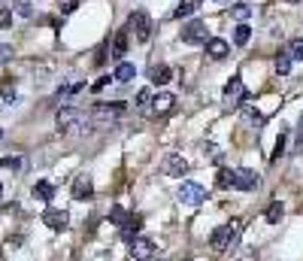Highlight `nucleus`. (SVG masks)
Returning <instances> with one entry per match:
<instances>
[{
    "instance_id": "7ed1b4c3",
    "label": "nucleus",
    "mask_w": 303,
    "mask_h": 261,
    "mask_svg": "<svg viewBox=\"0 0 303 261\" xmlns=\"http://www.w3.org/2000/svg\"><path fill=\"white\" fill-rule=\"evenodd\" d=\"M131 28H134L136 43H149V36H152V18H149L146 9H134L131 12Z\"/></svg>"
},
{
    "instance_id": "39448f33",
    "label": "nucleus",
    "mask_w": 303,
    "mask_h": 261,
    "mask_svg": "<svg viewBox=\"0 0 303 261\" xmlns=\"http://www.w3.org/2000/svg\"><path fill=\"white\" fill-rule=\"evenodd\" d=\"M128 113V103H122V100H112V103H94L91 106V116H97L103 122H112V119H118V116H125Z\"/></svg>"
},
{
    "instance_id": "dca6fc26",
    "label": "nucleus",
    "mask_w": 303,
    "mask_h": 261,
    "mask_svg": "<svg viewBox=\"0 0 303 261\" xmlns=\"http://www.w3.org/2000/svg\"><path fill=\"white\" fill-rule=\"evenodd\" d=\"M149 79H152L155 85H167L170 79H173V70L164 67V64H158V67H152V70H149Z\"/></svg>"
},
{
    "instance_id": "6e6552de",
    "label": "nucleus",
    "mask_w": 303,
    "mask_h": 261,
    "mask_svg": "<svg viewBox=\"0 0 303 261\" xmlns=\"http://www.w3.org/2000/svg\"><path fill=\"white\" fill-rule=\"evenodd\" d=\"M131 255H134V261H149L155 255V240H152V237H134Z\"/></svg>"
},
{
    "instance_id": "0eeeda50",
    "label": "nucleus",
    "mask_w": 303,
    "mask_h": 261,
    "mask_svg": "<svg viewBox=\"0 0 303 261\" xmlns=\"http://www.w3.org/2000/svg\"><path fill=\"white\" fill-rule=\"evenodd\" d=\"M258 182L261 179H258L255 170H249V167H236L234 170V189H239V192H252Z\"/></svg>"
},
{
    "instance_id": "58836bf2",
    "label": "nucleus",
    "mask_w": 303,
    "mask_h": 261,
    "mask_svg": "<svg viewBox=\"0 0 303 261\" xmlns=\"http://www.w3.org/2000/svg\"><path fill=\"white\" fill-rule=\"evenodd\" d=\"M297 146H303V122H300V130H297Z\"/></svg>"
},
{
    "instance_id": "9b49d317",
    "label": "nucleus",
    "mask_w": 303,
    "mask_h": 261,
    "mask_svg": "<svg viewBox=\"0 0 303 261\" xmlns=\"http://www.w3.org/2000/svg\"><path fill=\"white\" fill-rule=\"evenodd\" d=\"M203 46H206V55H209V58H215V61H221V58L231 52V43H228V40H221V36H209Z\"/></svg>"
},
{
    "instance_id": "a19ab883",
    "label": "nucleus",
    "mask_w": 303,
    "mask_h": 261,
    "mask_svg": "<svg viewBox=\"0 0 303 261\" xmlns=\"http://www.w3.org/2000/svg\"><path fill=\"white\" fill-rule=\"evenodd\" d=\"M0 143H3V130H0Z\"/></svg>"
},
{
    "instance_id": "e433bc0d",
    "label": "nucleus",
    "mask_w": 303,
    "mask_h": 261,
    "mask_svg": "<svg viewBox=\"0 0 303 261\" xmlns=\"http://www.w3.org/2000/svg\"><path fill=\"white\" fill-rule=\"evenodd\" d=\"M76 6H79V0H64V3H61V12H73Z\"/></svg>"
},
{
    "instance_id": "f3484780",
    "label": "nucleus",
    "mask_w": 303,
    "mask_h": 261,
    "mask_svg": "<svg viewBox=\"0 0 303 261\" xmlns=\"http://www.w3.org/2000/svg\"><path fill=\"white\" fill-rule=\"evenodd\" d=\"M82 88H85V79H79V76H76V79H67V82H61V85H58V95L70 98V95H79Z\"/></svg>"
},
{
    "instance_id": "4468645a",
    "label": "nucleus",
    "mask_w": 303,
    "mask_h": 261,
    "mask_svg": "<svg viewBox=\"0 0 303 261\" xmlns=\"http://www.w3.org/2000/svg\"><path fill=\"white\" fill-rule=\"evenodd\" d=\"M139 228H143V219L139 216H128V222L122 225V240L134 243V237H139Z\"/></svg>"
},
{
    "instance_id": "7c9ffc66",
    "label": "nucleus",
    "mask_w": 303,
    "mask_h": 261,
    "mask_svg": "<svg viewBox=\"0 0 303 261\" xmlns=\"http://www.w3.org/2000/svg\"><path fill=\"white\" fill-rule=\"evenodd\" d=\"M12 18H15V12H12V9H0V31L12 28Z\"/></svg>"
},
{
    "instance_id": "f257e3e1",
    "label": "nucleus",
    "mask_w": 303,
    "mask_h": 261,
    "mask_svg": "<svg viewBox=\"0 0 303 261\" xmlns=\"http://www.w3.org/2000/svg\"><path fill=\"white\" fill-rule=\"evenodd\" d=\"M55 125H58L61 134H67V137H82V134L88 130V116H85L82 109H70V106H64V109L55 113Z\"/></svg>"
},
{
    "instance_id": "c9c22d12",
    "label": "nucleus",
    "mask_w": 303,
    "mask_h": 261,
    "mask_svg": "<svg viewBox=\"0 0 303 261\" xmlns=\"http://www.w3.org/2000/svg\"><path fill=\"white\" fill-rule=\"evenodd\" d=\"M0 98H3V100H15V88H9V85H0Z\"/></svg>"
},
{
    "instance_id": "b1692460",
    "label": "nucleus",
    "mask_w": 303,
    "mask_h": 261,
    "mask_svg": "<svg viewBox=\"0 0 303 261\" xmlns=\"http://www.w3.org/2000/svg\"><path fill=\"white\" fill-rule=\"evenodd\" d=\"M0 167H3V170H12V173H18V170H25V158H22V155L0 158Z\"/></svg>"
},
{
    "instance_id": "4c0bfd02",
    "label": "nucleus",
    "mask_w": 303,
    "mask_h": 261,
    "mask_svg": "<svg viewBox=\"0 0 303 261\" xmlns=\"http://www.w3.org/2000/svg\"><path fill=\"white\" fill-rule=\"evenodd\" d=\"M106 85H109V76H100V79H97V82H94V85H91V88H94V91H103V88H106Z\"/></svg>"
},
{
    "instance_id": "f03ea898",
    "label": "nucleus",
    "mask_w": 303,
    "mask_h": 261,
    "mask_svg": "<svg viewBox=\"0 0 303 261\" xmlns=\"http://www.w3.org/2000/svg\"><path fill=\"white\" fill-rule=\"evenodd\" d=\"M236 225H221V228H215L212 231V237H209V246H212V252H228L231 246L236 243Z\"/></svg>"
},
{
    "instance_id": "1a4fd4ad",
    "label": "nucleus",
    "mask_w": 303,
    "mask_h": 261,
    "mask_svg": "<svg viewBox=\"0 0 303 261\" xmlns=\"http://www.w3.org/2000/svg\"><path fill=\"white\" fill-rule=\"evenodd\" d=\"M43 222H46V228H52V231H64L67 228V222H70V216H67V210L49 207V210L43 213Z\"/></svg>"
},
{
    "instance_id": "2eb2a0df",
    "label": "nucleus",
    "mask_w": 303,
    "mask_h": 261,
    "mask_svg": "<svg viewBox=\"0 0 303 261\" xmlns=\"http://www.w3.org/2000/svg\"><path fill=\"white\" fill-rule=\"evenodd\" d=\"M91 195H94L91 179H88V176H79V179L73 182V197H76V200H88Z\"/></svg>"
},
{
    "instance_id": "20e7f679",
    "label": "nucleus",
    "mask_w": 303,
    "mask_h": 261,
    "mask_svg": "<svg viewBox=\"0 0 303 261\" xmlns=\"http://www.w3.org/2000/svg\"><path fill=\"white\" fill-rule=\"evenodd\" d=\"M176 195H179L182 203H188V207H200L203 200H206V189H203L200 182H182Z\"/></svg>"
},
{
    "instance_id": "473e14b6",
    "label": "nucleus",
    "mask_w": 303,
    "mask_h": 261,
    "mask_svg": "<svg viewBox=\"0 0 303 261\" xmlns=\"http://www.w3.org/2000/svg\"><path fill=\"white\" fill-rule=\"evenodd\" d=\"M285 140H288V137H285V130H282V134L276 137V149H273V161H279V155L285 152Z\"/></svg>"
},
{
    "instance_id": "72a5a7b5",
    "label": "nucleus",
    "mask_w": 303,
    "mask_h": 261,
    "mask_svg": "<svg viewBox=\"0 0 303 261\" xmlns=\"http://www.w3.org/2000/svg\"><path fill=\"white\" fill-rule=\"evenodd\" d=\"M264 122H267V116H261L258 109H252V113H249V125H255V128H261Z\"/></svg>"
},
{
    "instance_id": "c756f323",
    "label": "nucleus",
    "mask_w": 303,
    "mask_h": 261,
    "mask_svg": "<svg viewBox=\"0 0 303 261\" xmlns=\"http://www.w3.org/2000/svg\"><path fill=\"white\" fill-rule=\"evenodd\" d=\"M152 100H155V95H152V88H143V91L136 95V106H139V109H146V106H149Z\"/></svg>"
},
{
    "instance_id": "cd10ccee",
    "label": "nucleus",
    "mask_w": 303,
    "mask_h": 261,
    "mask_svg": "<svg viewBox=\"0 0 303 261\" xmlns=\"http://www.w3.org/2000/svg\"><path fill=\"white\" fill-rule=\"evenodd\" d=\"M282 210H285V207H282L279 200H276V203H270L267 213H264V219H267V222H279V219H282Z\"/></svg>"
},
{
    "instance_id": "9d476101",
    "label": "nucleus",
    "mask_w": 303,
    "mask_h": 261,
    "mask_svg": "<svg viewBox=\"0 0 303 261\" xmlns=\"http://www.w3.org/2000/svg\"><path fill=\"white\" fill-rule=\"evenodd\" d=\"M161 170H164L167 176H185V173H188V161H185L179 152H170L167 158H164V164H161Z\"/></svg>"
},
{
    "instance_id": "393cba45",
    "label": "nucleus",
    "mask_w": 303,
    "mask_h": 261,
    "mask_svg": "<svg viewBox=\"0 0 303 261\" xmlns=\"http://www.w3.org/2000/svg\"><path fill=\"white\" fill-rule=\"evenodd\" d=\"M276 73H279V76H288V73H291V55H288V52L276 55Z\"/></svg>"
},
{
    "instance_id": "ddd939ff",
    "label": "nucleus",
    "mask_w": 303,
    "mask_h": 261,
    "mask_svg": "<svg viewBox=\"0 0 303 261\" xmlns=\"http://www.w3.org/2000/svg\"><path fill=\"white\" fill-rule=\"evenodd\" d=\"M243 95H246V85H243V79H239V76H234V79L225 85V103H231V106H234V103L243 100Z\"/></svg>"
},
{
    "instance_id": "4be33fe9",
    "label": "nucleus",
    "mask_w": 303,
    "mask_h": 261,
    "mask_svg": "<svg viewBox=\"0 0 303 261\" xmlns=\"http://www.w3.org/2000/svg\"><path fill=\"white\" fill-rule=\"evenodd\" d=\"M215 185H218V189H231V185H234V170H231V167H221V170L215 173Z\"/></svg>"
},
{
    "instance_id": "6ab92c4d",
    "label": "nucleus",
    "mask_w": 303,
    "mask_h": 261,
    "mask_svg": "<svg viewBox=\"0 0 303 261\" xmlns=\"http://www.w3.org/2000/svg\"><path fill=\"white\" fill-rule=\"evenodd\" d=\"M134 76H136V67L131 64V61H122V64L115 67V79H118V82H131Z\"/></svg>"
},
{
    "instance_id": "c85d7f7f",
    "label": "nucleus",
    "mask_w": 303,
    "mask_h": 261,
    "mask_svg": "<svg viewBox=\"0 0 303 261\" xmlns=\"http://www.w3.org/2000/svg\"><path fill=\"white\" fill-rule=\"evenodd\" d=\"M109 222H112V225H125V222H128V213H125L122 207H112V210H109Z\"/></svg>"
},
{
    "instance_id": "f704fd0d",
    "label": "nucleus",
    "mask_w": 303,
    "mask_h": 261,
    "mask_svg": "<svg viewBox=\"0 0 303 261\" xmlns=\"http://www.w3.org/2000/svg\"><path fill=\"white\" fill-rule=\"evenodd\" d=\"M12 58V46L9 43H0V64H6Z\"/></svg>"
},
{
    "instance_id": "aec40b11",
    "label": "nucleus",
    "mask_w": 303,
    "mask_h": 261,
    "mask_svg": "<svg viewBox=\"0 0 303 261\" xmlns=\"http://www.w3.org/2000/svg\"><path fill=\"white\" fill-rule=\"evenodd\" d=\"M128 52V28H122V31L115 33V43H112V55L115 58H122Z\"/></svg>"
},
{
    "instance_id": "f8f14e48",
    "label": "nucleus",
    "mask_w": 303,
    "mask_h": 261,
    "mask_svg": "<svg viewBox=\"0 0 303 261\" xmlns=\"http://www.w3.org/2000/svg\"><path fill=\"white\" fill-rule=\"evenodd\" d=\"M173 106H176V98L170 91H158L155 100H152V116H167Z\"/></svg>"
},
{
    "instance_id": "79ce46f5",
    "label": "nucleus",
    "mask_w": 303,
    "mask_h": 261,
    "mask_svg": "<svg viewBox=\"0 0 303 261\" xmlns=\"http://www.w3.org/2000/svg\"><path fill=\"white\" fill-rule=\"evenodd\" d=\"M0 195H3V185H0Z\"/></svg>"
},
{
    "instance_id": "412c9836",
    "label": "nucleus",
    "mask_w": 303,
    "mask_h": 261,
    "mask_svg": "<svg viewBox=\"0 0 303 261\" xmlns=\"http://www.w3.org/2000/svg\"><path fill=\"white\" fill-rule=\"evenodd\" d=\"M194 9H197V3H194V0H182V3L176 6L173 18H191V15H194Z\"/></svg>"
},
{
    "instance_id": "a878e982",
    "label": "nucleus",
    "mask_w": 303,
    "mask_h": 261,
    "mask_svg": "<svg viewBox=\"0 0 303 261\" xmlns=\"http://www.w3.org/2000/svg\"><path fill=\"white\" fill-rule=\"evenodd\" d=\"M252 15V9L246 6V3H236V6H231V18H236L239 25H246V18Z\"/></svg>"
},
{
    "instance_id": "a211bd4d",
    "label": "nucleus",
    "mask_w": 303,
    "mask_h": 261,
    "mask_svg": "<svg viewBox=\"0 0 303 261\" xmlns=\"http://www.w3.org/2000/svg\"><path fill=\"white\" fill-rule=\"evenodd\" d=\"M34 197L49 203V200L55 197V185H52V182H46V179H43V182H36V185H34Z\"/></svg>"
},
{
    "instance_id": "423d86ee",
    "label": "nucleus",
    "mask_w": 303,
    "mask_h": 261,
    "mask_svg": "<svg viewBox=\"0 0 303 261\" xmlns=\"http://www.w3.org/2000/svg\"><path fill=\"white\" fill-rule=\"evenodd\" d=\"M182 43H191V46L206 43V22H203V18H191V22L182 28Z\"/></svg>"
},
{
    "instance_id": "ea45409f",
    "label": "nucleus",
    "mask_w": 303,
    "mask_h": 261,
    "mask_svg": "<svg viewBox=\"0 0 303 261\" xmlns=\"http://www.w3.org/2000/svg\"><path fill=\"white\" fill-rule=\"evenodd\" d=\"M285 3H300V0H285Z\"/></svg>"
},
{
    "instance_id": "bb28decb",
    "label": "nucleus",
    "mask_w": 303,
    "mask_h": 261,
    "mask_svg": "<svg viewBox=\"0 0 303 261\" xmlns=\"http://www.w3.org/2000/svg\"><path fill=\"white\" fill-rule=\"evenodd\" d=\"M249 36H252V28H249V25H236L234 46H246V43H249Z\"/></svg>"
},
{
    "instance_id": "2f4dec72",
    "label": "nucleus",
    "mask_w": 303,
    "mask_h": 261,
    "mask_svg": "<svg viewBox=\"0 0 303 261\" xmlns=\"http://www.w3.org/2000/svg\"><path fill=\"white\" fill-rule=\"evenodd\" d=\"M288 55H291V58H297V61H303V40H291Z\"/></svg>"
},
{
    "instance_id": "5701e85b",
    "label": "nucleus",
    "mask_w": 303,
    "mask_h": 261,
    "mask_svg": "<svg viewBox=\"0 0 303 261\" xmlns=\"http://www.w3.org/2000/svg\"><path fill=\"white\" fill-rule=\"evenodd\" d=\"M12 12L22 15V18H34V6H31V0H12Z\"/></svg>"
}]
</instances>
